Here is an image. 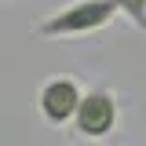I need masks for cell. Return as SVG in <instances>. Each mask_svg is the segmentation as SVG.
<instances>
[{"instance_id": "obj_1", "label": "cell", "mask_w": 146, "mask_h": 146, "mask_svg": "<svg viewBox=\"0 0 146 146\" xmlns=\"http://www.w3.org/2000/svg\"><path fill=\"white\" fill-rule=\"evenodd\" d=\"M117 18V4L113 0H73L62 11L48 15L36 26V36L44 40H70V36H88L106 29Z\"/></svg>"}, {"instance_id": "obj_2", "label": "cell", "mask_w": 146, "mask_h": 146, "mask_svg": "<svg viewBox=\"0 0 146 146\" xmlns=\"http://www.w3.org/2000/svg\"><path fill=\"white\" fill-rule=\"evenodd\" d=\"M121 124V95L110 88H88L73 117V135L84 143H102Z\"/></svg>"}, {"instance_id": "obj_3", "label": "cell", "mask_w": 146, "mask_h": 146, "mask_svg": "<svg viewBox=\"0 0 146 146\" xmlns=\"http://www.w3.org/2000/svg\"><path fill=\"white\" fill-rule=\"evenodd\" d=\"M80 99H84V88H80L73 77H51V80H44L40 91H36L40 117L51 128L73 124V117H77V110H80Z\"/></svg>"}, {"instance_id": "obj_4", "label": "cell", "mask_w": 146, "mask_h": 146, "mask_svg": "<svg viewBox=\"0 0 146 146\" xmlns=\"http://www.w3.org/2000/svg\"><path fill=\"white\" fill-rule=\"evenodd\" d=\"M117 15H124L135 29H146V0H113Z\"/></svg>"}, {"instance_id": "obj_5", "label": "cell", "mask_w": 146, "mask_h": 146, "mask_svg": "<svg viewBox=\"0 0 146 146\" xmlns=\"http://www.w3.org/2000/svg\"><path fill=\"white\" fill-rule=\"evenodd\" d=\"M91 146H95V143H91Z\"/></svg>"}]
</instances>
